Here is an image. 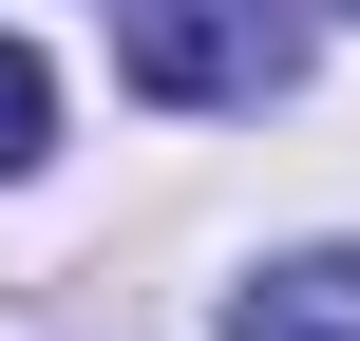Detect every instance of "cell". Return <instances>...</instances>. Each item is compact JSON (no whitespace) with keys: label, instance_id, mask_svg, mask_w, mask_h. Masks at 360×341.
<instances>
[{"label":"cell","instance_id":"cell-2","mask_svg":"<svg viewBox=\"0 0 360 341\" xmlns=\"http://www.w3.org/2000/svg\"><path fill=\"white\" fill-rule=\"evenodd\" d=\"M228 341H360V247H285V266H247Z\"/></svg>","mask_w":360,"mask_h":341},{"label":"cell","instance_id":"cell-3","mask_svg":"<svg viewBox=\"0 0 360 341\" xmlns=\"http://www.w3.org/2000/svg\"><path fill=\"white\" fill-rule=\"evenodd\" d=\"M38 152H57V76L0 38V171H38Z\"/></svg>","mask_w":360,"mask_h":341},{"label":"cell","instance_id":"cell-1","mask_svg":"<svg viewBox=\"0 0 360 341\" xmlns=\"http://www.w3.org/2000/svg\"><path fill=\"white\" fill-rule=\"evenodd\" d=\"M114 76L152 114H228V95H285L304 76V19L285 0H114Z\"/></svg>","mask_w":360,"mask_h":341}]
</instances>
